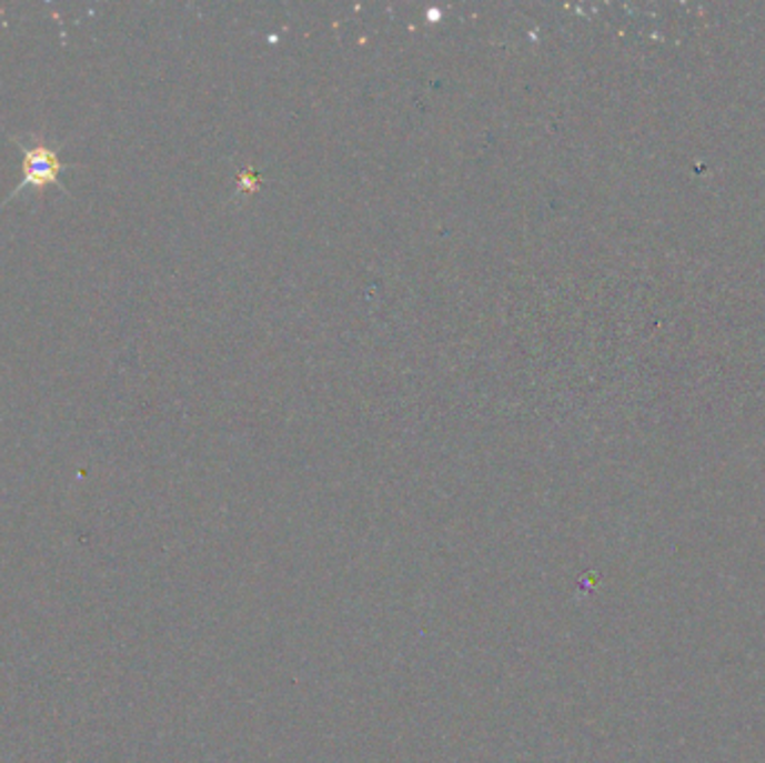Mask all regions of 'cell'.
Wrapping results in <instances>:
<instances>
[{
	"mask_svg": "<svg viewBox=\"0 0 765 763\" xmlns=\"http://www.w3.org/2000/svg\"><path fill=\"white\" fill-rule=\"evenodd\" d=\"M17 145L23 150V180L10 193L6 204L12 202L26 189L41 191L52 184L59 187V175L66 169V164H61L59 160V145H52L39 134H32L28 143L23 139H17Z\"/></svg>",
	"mask_w": 765,
	"mask_h": 763,
	"instance_id": "1",
	"label": "cell"
}]
</instances>
